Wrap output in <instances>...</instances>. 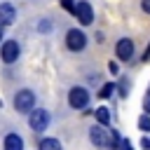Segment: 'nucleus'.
<instances>
[{"instance_id": "f257e3e1", "label": "nucleus", "mask_w": 150, "mask_h": 150, "mask_svg": "<svg viewBox=\"0 0 150 150\" xmlns=\"http://www.w3.org/2000/svg\"><path fill=\"white\" fill-rule=\"evenodd\" d=\"M33 105H35V94H33L30 89L16 91V96H14V108H16V112H30Z\"/></svg>"}, {"instance_id": "f03ea898", "label": "nucleus", "mask_w": 150, "mask_h": 150, "mask_svg": "<svg viewBox=\"0 0 150 150\" xmlns=\"http://www.w3.org/2000/svg\"><path fill=\"white\" fill-rule=\"evenodd\" d=\"M73 14H75V19H77L82 26H89V23L94 21V9H91V5H89V2H84V0L75 2Z\"/></svg>"}, {"instance_id": "7ed1b4c3", "label": "nucleus", "mask_w": 150, "mask_h": 150, "mask_svg": "<svg viewBox=\"0 0 150 150\" xmlns=\"http://www.w3.org/2000/svg\"><path fill=\"white\" fill-rule=\"evenodd\" d=\"M89 103V91L84 87H73L68 91V105L70 108H87Z\"/></svg>"}, {"instance_id": "20e7f679", "label": "nucleus", "mask_w": 150, "mask_h": 150, "mask_svg": "<svg viewBox=\"0 0 150 150\" xmlns=\"http://www.w3.org/2000/svg\"><path fill=\"white\" fill-rule=\"evenodd\" d=\"M66 45H68L70 52H80V49H84V45H87V35H84L82 30H77V28H70V30L66 33Z\"/></svg>"}, {"instance_id": "39448f33", "label": "nucleus", "mask_w": 150, "mask_h": 150, "mask_svg": "<svg viewBox=\"0 0 150 150\" xmlns=\"http://www.w3.org/2000/svg\"><path fill=\"white\" fill-rule=\"evenodd\" d=\"M28 124L33 131H45L47 124H49V112L38 108V110H30V117H28Z\"/></svg>"}, {"instance_id": "423d86ee", "label": "nucleus", "mask_w": 150, "mask_h": 150, "mask_svg": "<svg viewBox=\"0 0 150 150\" xmlns=\"http://www.w3.org/2000/svg\"><path fill=\"white\" fill-rule=\"evenodd\" d=\"M19 42L16 40H7L5 45H2V52H0V56H2V61L5 63H14L16 59H19Z\"/></svg>"}, {"instance_id": "0eeeda50", "label": "nucleus", "mask_w": 150, "mask_h": 150, "mask_svg": "<svg viewBox=\"0 0 150 150\" xmlns=\"http://www.w3.org/2000/svg\"><path fill=\"white\" fill-rule=\"evenodd\" d=\"M115 54H117L120 61H129V59L134 56V42H131L129 38H122V40L115 45Z\"/></svg>"}, {"instance_id": "6e6552de", "label": "nucleus", "mask_w": 150, "mask_h": 150, "mask_svg": "<svg viewBox=\"0 0 150 150\" xmlns=\"http://www.w3.org/2000/svg\"><path fill=\"white\" fill-rule=\"evenodd\" d=\"M14 19H16V9H14L9 2H2V5H0V23H2V26H9Z\"/></svg>"}, {"instance_id": "1a4fd4ad", "label": "nucleus", "mask_w": 150, "mask_h": 150, "mask_svg": "<svg viewBox=\"0 0 150 150\" xmlns=\"http://www.w3.org/2000/svg\"><path fill=\"white\" fill-rule=\"evenodd\" d=\"M5 150H23V138L19 134H7L5 136Z\"/></svg>"}, {"instance_id": "9d476101", "label": "nucleus", "mask_w": 150, "mask_h": 150, "mask_svg": "<svg viewBox=\"0 0 150 150\" xmlns=\"http://www.w3.org/2000/svg\"><path fill=\"white\" fill-rule=\"evenodd\" d=\"M38 150H61V143L56 138H42L40 145H38Z\"/></svg>"}, {"instance_id": "9b49d317", "label": "nucleus", "mask_w": 150, "mask_h": 150, "mask_svg": "<svg viewBox=\"0 0 150 150\" xmlns=\"http://www.w3.org/2000/svg\"><path fill=\"white\" fill-rule=\"evenodd\" d=\"M94 115H96L98 124H103V127L110 122V110H108V108H96V110H94Z\"/></svg>"}, {"instance_id": "f8f14e48", "label": "nucleus", "mask_w": 150, "mask_h": 150, "mask_svg": "<svg viewBox=\"0 0 150 150\" xmlns=\"http://www.w3.org/2000/svg\"><path fill=\"white\" fill-rule=\"evenodd\" d=\"M112 91H115V84H112V82H108V84H103V87H101L98 96H101V98H108V96H112Z\"/></svg>"}, {"instance_id": "ddd939ff", "label": "nucleus", "mask_w": 150, "mask_h": 150, "mask_svg": "<svg viewBox=\"0 0 150 150\" xmlns=\"http://www.w3.org/2000/svg\"><path fill=\"white\" fill-rule=\"evenodd\" d=\"M138 129L141 131H150V115H141L138 117Z\"/></svg>"}, {"instance_id": "4468645a", "label": "nucleus", "mask_w": 150, "mask_h": 150, "mask_svg": "<svg viewBox=\"0 0 150 150\" xmlns=\"http://www.w3.org/2000/svg\"><path fill=\"white\" fill-rule=\"evenodd\" d=\"M117 148H120V150H134V145H131V141H127V138H120V143H117Z\"/></svg>"}, {"instance_id": "2eb2a0df", "label": "nucleus", "mask_w": 150, "mask_h": 150, "mask_svg": "<svg viewBox=\"0 0 150 150\" xmlns=\"http://www.w3.org/2000/svg\"><path fill=\"white\" fill-rule=\"evenodd\" d=\"M61 5H63V9L73 12V7H75V0H61Z\"/></svg>"}, {"instance_id": "dca6fc26", "label": "nucleus", "mask_w": 150, "mask_h": 150, "mask_svg": "<svg viewBox=\"0 0 150 150\" xmlns=\"http://www.w3.org/2000/svg\"><path fill=\"white\" fill-rule=\"evenodd\" d=\"M143 110L150 115V96H145V101H143Z\"/></svg>"}, {"instance_id": "f3484780", "label": "nucleus", "mask_w": 150, "mask_h": 150, "mask_svg": "<svg viewBox=\"0 0 150 150\" xmlns=\"http://www.w3.org/2000/svg\"><path fill=\"white\" fill-rule=\"evenodd\" d=\"M141 7H143V12H145V14H150V0H143V2H141Z\"/></svg>"}, {"instance_id": "a211bd4d", "label": "nucleus", "mask_w": 150, "mask_h": 150, "mask_svg": "<svg viewBox=\"0 0 150 150\" xmlns=\"http://www.w3.org/2000/svg\"><path fill=\"white\" fill-rule=\"evenodd\" d=\"M108 68H110V73H112V75L117 73V63H112V61H110V63H108Z\"/></svg>"}, {"instance_id": "6ab92c4d", "label": "nucleus", "mask_w": 150, "mask_h": 150, "mask_svg": "<svg viewBox=\"0 0 150 150\" xmlns=\"http://www.w3.org/2000/svg\"><path fill=\"white\" fill-rule=\"evenodd\" d=\"M141 145H143V148H150V138H148V136H145V138H143V141H141Z\"/></svg>"}, {"instance_id": "aec40b11", "label": "nucleus", "mask_w": 150, "mask_h": 150, "mask_svg": "<svg viewBox=\"0 0 150 150\" xmlns=\"http://www.w3.org/2000/svg\"><path fill=\"white\" fill-rule=\"evenodd\" d=\"M145 59H150V47H148V49H145Z\"/></svg>"}, {"instance_id": "412c9836", "label": "nucleus", "mask_w": 150, "mask_h": 150, "mask_svg": "<svg viewBox=\"0 0 150 150\" xmlns=\"http://www.w3.org/2000/svg\"><path fill=\"white\" fill-rule=\"evenodd\" d=\"M2 33H5V26H2V23H0V38H2Z\"/></svg>"}, {"instance_id": "4be33fe9", "label": "nucleus", "mask_w": 150, "mask_h": 150, "mask_svg": "<svg viewBox=\"0 0 150 150\" xmlns=\"http://www.w3.org/2000/svg\"><path fill=\"white\" fill-rule=\"evenodd\" d=\"M148 94H150V89H148Z\"/></svg>"}]
</instances>
